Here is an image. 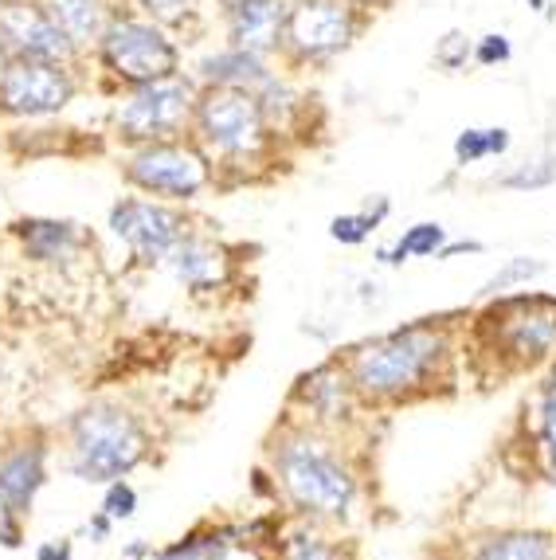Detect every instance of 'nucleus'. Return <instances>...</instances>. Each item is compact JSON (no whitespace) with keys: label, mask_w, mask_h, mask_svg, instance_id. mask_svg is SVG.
<instances>
[{"label":"nucleus","mask_w":556,"mask_h":560,"mask_svg":"<svg viewBox=\"0 0 556 560\" xmlns=\"http://www.w3.org/2000/svg\"><path fill=\"white\" fill-rule=\"evenodd\" d=\"M24 545V514L12 510V502L0 494V549H20Z\"/></svg>","instance_id":"obj_33"},{"label":"nucleus","mask_w":556,"mask_h":560,"mask_svg":"<svg viewBox=\"0 0 556 560\" xmlns=\"http://www.w3.org/2000/svg\"><path fill=\"white\" fill-rule=\"evenodd\" d=\"M0 47H4V56L83 63L63 28L44 9V0H0Z\"/></svg>","instance_id":"obj_13"},{"label":"nucleus","mask_w":556,"mask_h":560,"mask_svg":"<svg viewBox=\"0 0 556 560\" xmlns=\"http://www.w3.org/2000/svg\"><path fill=\"white\" fill-rule=\"evenodd\" d=\"M553 560H556V557H553Z\"/></svg>","instance_id":"obj_44"},{"label":"nucleus","mask_w":556,"mask_h":560,"mask_svg":"<svg viewBox=\"0 0 556 560\" xmlns=\"http://www.w3.org/2000/svg\"><path fill=\"white\" fill-rule=\"evenodd\" d=\"M275 560H352L349 545L334 541L325 525L298 522V529L278 537V557Z\"/></svg>","instance_id":"obj_24"},{"label":"nucleus","mask_w":556,"mask_h":560,"mask_svg":"<svg viewBox=\"0 0 556 560\" xmlns=\"http://www.w3.org/2000/svg\"><path fill=\"white\" fill-rule=\"evenodd\" d=\"M466 63H474V39L463 28H451L443 39H436V67L454 75V71H466Z\"/></svg>","instance_id":"obj_29"},{"label":"nucleus","mask_w":556,"mask_h":560,"mask_svg":"<svg viewBox=\"0 0 556 560\" xmlns=\"http://www.w3.org/2000/svg\"><path fill=\"white\" fill-rule=\"evenodd\" d=\"M114 525H118V522H114L111 514H103V510H94V514L86 517V525H83V529H86V537H91L94 545H103V541H111Z\"/></svg>","instance_id":"obj_35"},{"label":"nucleus","mask_w":556,"mask_h":560,"mask_svg":"<svg viewBox=\"0 0 556 560\" xmlns=\"http://www.w3.org/2000/svg\"><path fill=\"white\" fill-rule=\"evenodd\" d=\"M228 4H232V0H216V9H228Z\"/></svg>","instance_id":"obj_42"},{"label":"nucleus","mask_w":556,"mask_h":560,"mask_svg":"<svg viewBox=\"0 0 556 560\" xmlns=\"http://www.w3.org/2000/svg\"><path fill=\"white\" fill-rule=\"evenodd\" d=\"M153 549H158L153 541H141V537H134V541L121 545V560H149V557H153Z\"/></svg>","instance_id":"obj_38"},{"label":"nucleus","mask_w":556,"mask_h":560,"mask_svg":"<svg viewBox=\"0 0 556 560\" xmlns=\"http://www.w3.org/2000/svg\"><path fill=\"white\" fill-rule=\"evenodd\" d=\"M196 94H200V83H196V75H185V71L158 79V83L118 91V103H114L111 114V133L126 150L146 145V141L181 138V133L193 130Z\"/></svg>","instance_id":"obj_9"},{"label":"nucleus","mask_w":556,"mask_h":560,"mask_svg":"<svg viewBox=\"0 0 556 560\" xmlns=\"http://www.w3.org/2000/svg\"><path fill=\"white\" fill-rule=\"evenodd\" d=\"M463 361L483 384L513 381L556 361V299L541 290H510L463 326Z\"/></svg>","instance_id":"obj_3"},{"label":"nucleus","mask_w":556,"mask_h":560,"mask_svg":"<svg viewBox=\"0 0 556 560\" xmlns=\"http://www.w3.org/2000/svg\"><path fill=\"white\" fill-rule=\"evenodd\" d=\"M12 240L20 243V255L36 267L67 271L91 252V232L74 220H56V215H28L9 228Z\"/></svg>","instance_id":"obj_16"},{"label":"nucleus","mask_w":556,"mask_h":560,"mask_svg":"<svg viewBox=\"0 0 556 560\" xmlns=\"http://www.w3.org/2000/svg\"><path fill=\"white\" fill-rule=\"evenodd\" d=\"M188 133L212 158L216 188L259 180L263 168L278 161L282 145V133L270 126L263 98L243 86H200Z\"/></svg>","instance_id":"obj_4"},{"label":"nucleus","mask_w":556,"mask_h":560,"mask_svg":"<svg viewBox=\"0 0 556 560\" xmlns=\"http://www.w3.org/2000/svg\"><path fill=\"white\" fill-rule=\"evenodd\" d=\"M510 59H513L510 36H501V32H490V36L474 39V63H478V67H506Z\"/></svg>","instance_id":"obj_32"},{"label":"nucleus","mask_w":556,"mask_h":560,"mask_svg":"<svg viewBox=\"0 0 556 560\" xmlns=\"http://www.w3.org/2000/svg\"><path fill=\"white\" fill-rule=\"evenodd\" d=\"M341 361L369 411L447 396L463 364V326H451V318H419L364 337L345 349Z\"/></svg>","instance_id":"obj_1"},{"label":"nucleus","mask_w":556,"mask_h":560,"mask_svg":"<svg viewBox=\"0 0 556 560\" xmlns=\"http://www.w3.org/2000/svg\"><path fill=\"white\" fill-rule=\"evenodd\" d=\"M0 63H4V47H0Z\"/></svg>","instance_id":"obj_43"},{"label":"nucleus","mask_w":556,"mask_h":560,"mask_svg":"<svg viewBox=\"0 0 556 560\" xmlns=\"http://www.w3.org/2000/svg\"><path fill=\"white\" fill-rule=\"evenodd\" d=\"M556 537L545 529H486L463 545L459 560H553Z\"/></svg>","instance_id":"obj_22"},{"label":"nucleus","mask_w":556,"mask_h":560,"mask_svg":"<svg viewBox=\"0 0 556 560\" xmlns=\"http://www.w3.org/2000/svg\"><path fill=\"white\" fill-rule=\"evenodd\" d=\"M106 228L114 232V240L130 252V259L138 267H158L169 259L176 243L193 232L185 205H169L158 197H118L106 215Z\"/></svg>","instance_id":"obj_11"},{"label":"nucleus","mask_w":556,"mask_h":560,"mask_svg":"<svg viewBox=\"0 0 556 560\" xmlns=\"http://www.w3.org/2000/svg\"><path fill=\"white\" fill-rule=\"evenodd\" d=\"M267 475L275 478V498L298 522L345 525L361 505V470L337 435L290 416L267 440Z\"/></svg>","instance_id":"obj_2"},{"label":"nucleus","mask_w":556,"mask_h":560,"mask_svg":"<svg viewBox=\"0 0 556 560\" xmlns=\"http://www.w3.org/2000/svg\"><path fill=\"white\" fill-rule=\"evenodd\" d=\"M494 185L510 188V192H541V188H553L556 185V158L545 153V158L521 161V165H513L510 173H498Z\"/></svg>","instance_id":"obj_27"},{"label":"nucleus","mask_w":556,"mask_h":560,"mask_svg":"<svg viewBox=\"0 0 556 560\" xmlns=\"http://www.w3.org/2000/svg\"><path fill=\"white\" fill-rule=\"evenodd\" d=\"M525 455L529 467L556 486V361L545 364V376L525 404Z\"/></svg>","instance_id":"obj_19"},{"label":"nucleus","mask_w":556,"mask_h":560,"mask_svg":"<svg viewBox=\"0 0 556 560\" xmlns=\"http://www.w3.org/2000/svg\"><path fill=\"white\" fill-rule=\"evenodd\" d=\"M138 490H134L130 478H114V482L103 486V502H99V510L103 514H111L114 522H130L134 514H138Z\"/></svg>","instance_id":"obj_31"},{"label":"nucleus","mask_w":556,"mask_h":560,"mask_svg":"<svg viewBox=\"0 0 556 560\" xmlns=\"http://www.w3.org/2000/svg\"><path fill=\"white\" fill-rule=\"evenodd\" d=\"M361 208H364V212H369L381 228H384V220L392 215V200H389V197H381V192H377V197H364V205H361Z\"/></svg>","instance_id":"obj_37"},{"label":"nucleus","mask_w":556,"mask_h":560,"mask_svg":"<svg viewBox=\"0 0 556 560\" xmlns=\"http://www.w3.org/2000/svg\"><path fill=\"white\" fill-rule=\"evenodd\" d=\"M44 9L63 28V36L74 44V51L86 59L99 47V39H103L106 24L118 16L121 0H44Z\"/></svg>","instance_id":"obj_21"},{"label":"nucleus","mask_w":556,"mask_h":560,"mask_svg":"<svg viewBox=\"0 0 556 560\" xmlns=\"http://www.w3.org/2000/svg\"><path fill=\"white\" fill-rule=\"evenodd\" d=\"M130 9H138L149 20H158L165 28H181V24H188L196 16L200 0H130Z\"/></svg>","instance_id":"obj_30"},{"label":"nucleus","mask_w":556,"mask_h":560,"mask_svg":"<svg viewBox=\"0 0 556 560\" xmlns=\"http://www.w3.org/2000/svg\"><path fill=\"white\" fill-rule=\"evenodd\" d=\"M545 275V262L533 259V255H513V259H506L498 267V271L490 275V279L483 282V290H478V299H498V294H510V290H525L533 279H541Z\"/></svg>","instance_id":"obj_26"},{"label":"nucleus","mask_w":556,"mask_h":560,"mask_svg":"<svg viewBox=\"0 0 556 560\" xmlns=\"http://www.w3.org/2000/svg\"><path fill=\"white\" fill-rule=\"evenodd\" d=\"M483 252H486L483 240H447L443 247H439L436 259L447 262V259H459V255H483Z\"/></svg>","instance_id":"obj_34"},{"label":"nucleus","mask_w":556,"mask_h":560,"mask_svg":"<svg viewBox=\"0 0 556 560\" xmlns=\"http://www.w3.org/2000/svg\"><path fill=\"white\" fill-rule=\"evenodd\" d=\"M47 478H51V440L44 431H20L0 443V494L9 498L16 514H32Z\"/></svg>","instance_id":"obj_14"},{"label":"nucleus","mask_w":556,"mask_h":560,"mask_svg":"<svg viewBox=\"0 0 556 560\" xmlns=\"http://www.w3.org/2000/svg\"><path fill=\"white\" fill-rule=\"evenodd\" d=\"M153 455L146 416L121 400H91L74 411L63 431V470L74 482L106 486L130 478Z\"/></svg>","instance_id":"obj_5"},{"label":"nucleus","mask_w":556,"mask_h":560,"mask_svg":"<svg viewBox=\"0 0 556 560\" xmlns=\"http://www.w3.org/2000/svg\"><path fill=\"white\" fill-rule=\"evenodd\" d=\"M447 240H451V235H447L443 224L424 220V224L404 228V235H396L392 243H381V247L372 252V259L381 262V267H404V262H412V259H436Z\"/></svg>","instance_id":"obj_23"},{"label":"nucleus","mask_w":556,"mask_h":560,"mask_svg":"<svg viewBox=\"0 0 556 560\" xmlns=\"http://www.w3.org/2000/svg\"><path fill=\"white\" fill-rule=\"evenodd\" d=\"M267 522H208L196 525L193 533H185L181 541L165 545V549H153L149 560H263L259 557V529Z\"/></svg>","instance_id":"obj_17"},{"label":"nucleus","mask_w":556,"mask_h":560,"mask_svg":"<svg viewBox=\"0 0 556 560\" xmlns=\"http://www.w3.org/2000/svg\"><path fill=\"white\" fill-rule=\"evenodd\" d=\"M513 145V133L506 126H466L454 138V165H478L486 158H506Z\"/></svg>","instance_id":"obj_25"},{"label":"nucleus","mask_w":556,"mask_h":560,"mask_svg":"<svg viewBox=\"0 0 556 560\" xmlns=\"http://www.w3.org/2000/svg\"><path fill=\"white\" fill-rule=\"evenodd\" d=\"M165 271L173 275L176 287H185L188 294L205 299V294H220L232 287L235 279V252L223 240L205 232H188L176 243L165 259Z\"/></svg>","instance_id":"obj_15"},{"label":"nucleus","mask_w":556,"mask_h":560,"mask_svg":"<svg viewBox=\"0 0 556 560\" xmlns=\"http://www.w3.org/2000/svg\"><path fill=\"white\" fill-rule=\"evenodd\" d=\"M525 4H529L533 12H541V16H545V9H548V0H525Z\"/></svg>","instance_id":"obj_40"},{"label":"nucleus","mask_w":556,"mask_h":560,"mask_svg":"<svg viewBox=\"0 0 556 560\" xmlns=\"http://www.w3.org/2000/svg\"><path fill=\"white\" fill-rule=\"evenodd\" d=\"M369 20L349 0H290L278 63L282 71H322L364 36Z\"/></svg>","instance_id":"obj_8"},{"label":"nucleus","mask_w":556,"mask_h":560,"mask_svg":"<svg viewBox=\"0 0 556 560\" xmlns=\"http://www.w3.org/2000/svg\"><path fill=\"white\" fill-rule=\"evenodd\" d=\"M361 411H369V408H364L357 388H352L341 353L325 357L310 373L298 376L294 388H290V404H287L290 420H302L317 431H329V435L349 431L352 423L361 420Z\"/></svg>","instance_id":"obj_12"},{"label":"nucleus","mask_w":556,"mask_h":560,"mask_svg":"<svg viewBox=\"0 0 556 560\" xmlns=\"http://www.w3.org/2000/svg\"><path fill=\"white\" fill-rule=\"evenodd\" d=\"M118 168L134 192L169 200V205H193L208 188H216L212 158L200 150L193 133L130 145V150H121Z\"/></svg>","instance_id":"obj_7"},{"label":"nucleus","mask_w":556,"mask_h":560,"mask_svg":"<svg viewBox=\"0 0 556 560\" xmlns=\"http://www.w3.org/2000/svg\"><path fill=\"white\" fill-rule=\"evenodd\" d=\"M223 12V36L228 44L247 47L255 56L278 59L282 32H287L290 0H232Z\"/></svg>","instance_id":"obj_18"},{"label":"nucleus","mask_w":556,"mask_h":560,"mask_svg":"<svg viewBox=\"0 0 556 560\" xmlns=\"http://www.w3.org/2000/svg\"><path fill=\"white\" fill-rule=\"evenodd\" d=\"M36 560H74V541L71 537H51L36 549Z\"/></svg>","instance_id":"obj_36"},{"label":"nucleus","mask_w":556,"mask_h":560,"mask_svg":"<svg viewBox=\"0 0 556 560\" xmlns=\"http://www.w3.org/2000/svg\"><path fill=\"white\" fill-rule=\"evenodd\" d=\"M352 9H361V12H381V9H392V4H396V0H349Z\"/></svg>","instance_id":"obj_39"},{"label":"nucleus","mask_w":556,"mask_h":560,"mask_svg":"<svg viewBox=\"0 0 556 560\" xmlns=\"http://www.w3.org/2000/svg\"><path fill=\"white\" fill-rule=\"evenodd\" d=\"M91 56L114 91L158 83L181 71V44L173 39V28L141 16L138 9H118Z\"/></svg>","instance_id":"obj_6"},{"label":"nucleus","mask_w":556,"mask_h":560,"mask_svg":"<svg viewBox=\"0 0 556 560\" xmlns=\"http://www.w3.org/2000/svg\"><path fill=\"white\" fill-rule=\"evenodd\" d=\"M79 67L83 63L4 56L0 63V118L44 121L63 114L79 94Z\"/></svg>","instance_id":"obj_10"},{"label":"nucleus","mask_w":556,"mask_h":560,"mask_svg":"<svg viewBox=\"0 0 556 560\" xmlns=\"http://www.w3.org/2000/svg\"><path fill=\"white\" fill-rule=\"evenodd\" d=\"M545 20H548V24H556V0H548V9H545Z\"/></svg>","instance_id":"obj_41"},{"label":"nucleus","mask_w":556,"mask_h":560,"mask_svg":"<svg viewBox=\"0 0 556 560\" xmlns=\"http://www.w3.org/2000/svg\"><path fill=\"white\" fill-rule=\"evenodd\" d=\"M377 232H381V224H377L364 208H352V212H341L329 220V240L341 243V247H361V243H369Z\"/></svg>","instance_id":"obj_28"},{"label":"nucleus","mask_w":556,"mask_h":560,"mask_svg":"<svg viewBox=\"0 0 556 560\" xmlns=\"http://www.w3.org/2000/svg\"><path fill=\"white\" fill-rule=\"evenodd\" d=\"M275 71H278L275 59L255 56V51H247V47L223 44L196 63L193 75L200 86H243V91L259 94L263 86L275 79Z\"/></svg>","instance_id":"obj_20"}]
</instances>
